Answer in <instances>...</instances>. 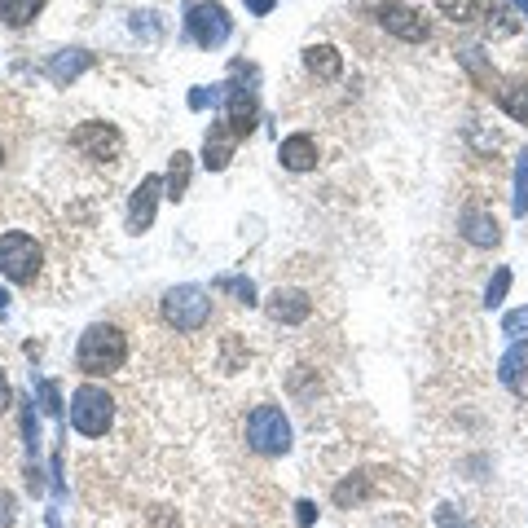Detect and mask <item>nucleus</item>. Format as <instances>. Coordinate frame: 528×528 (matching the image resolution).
I'll use <instances>...</instances> for the list:
<instances>
[{"label": "nucleus", "instance_id": "nucleus-1", "mask_svg": "<svg viewBox=\"0 0 528 528\" xmlns=\"http://www.w3.org/2000/svg\"><path fill=\"white\" fill-rule=\"evenodd\" d=\"M49 242L40 234H31L27 225H14L0 234V273H5L22 291H44V278H49Z\"/></svg>", "mask_w": 528, "mask_h": 528}, {"label": "nucleus", "instance_id": "nucleus-2", "mask_svg": "<svg viewBox=\"0 0 528 528\" xmlns=\"http://www.w3.org/2000/svg\"><path fill=\"white\" fill-rule=\"evenodd\" d=\"M66 146L80 159V168L97 172V176H115L128 159V146H124V132L106 119H88V124H75L66 132Z\"/></svg>", "mask_w": 528, "mask_h": 528}, {"label": "nucleus", "instance_id": "nucleus-3", "mask_svg": "<svg viewBox=\"0 0 528 528\" xmlns=\"http://www.w3.org/2000/svg\"><path fill=\"white\" fill-rule=\"evenodd\" d=\"M128 330L115 326V322H93L80 335V344H75V366L88 379H106V374H119L128 366Z\"/></svg>", "mask_w": 528, "mask_h": 528}, {"label": "nucleus", "instance_id": "nucleus-4", "mask_svg": "<svg viewBox=\"0 0 528 528\" xmlns=\"http://www.w3.org/2000/svg\"><path fill=\"white\" fill-rule=\"evenodd\" d=\"M159 313H163V326L176 330V335H203L207 322H212V291L194 282L172 286V291H163Z\"/></svg>", "mask_w": 528, "mask_h": 528}, {"label": "nucleus", "instance_id": "nucleus-5", "mask_svg": "<svg viewBox=\"0 0 528 528\" xmlns=\"http://www.w3.org/2000/svg\"><path fill=\"white\" fill-rule=\"evenodd\" d=\"M242 440H247V449L256 458H282L291 454V418L282 414V405L273 401H260L256 410L247 414V423H242Z\"/></svg>", "mask_w": 528, "mask_h": 528}, {"label": "nucleus", "instance_id": "nucleus-6", "mask_svg": "<svg viewBox=\"0 0 528 528\" xmlns=\"http://www.w3.org/2000/svg\"><path fill=\"white\" fill-rule=\"evenodd\" d=\"M115 392L102 388V383H80V388L71 392V427L88 440H102L110 436V427H115Z\"/></svg>", "mask_w": 528, "mask_h": 528}, {"label": "nucleus", "instance_id": "nucleus-7", "mask_svg": "<svg viewBox=\"0 0 528 528\" xmlns=\"http://www.w3.org/2000/svg\"><path fill=\"white\" fill-rule=\"evenodd\" d=\"M264 313H269L273 326H286V330H300L313 322L317 313V300L308 286H295V282H278L273 286V295L264 300Z\"/></svg>", "mask_w": 528, "mask_h": 528}, {"label": "nucleus", "instance_id": "nucleus-8", "mask_svg": "<svg viewBox=\"0 0 528 528\" xmlns=\"http://www.w3.org/2000/svg\"><path fill=\"white\" fill-rule=\"evenodd\" d=\"M185 31H190V40L203 44V49H220V44L229 40V31H234V22H229V9L225 5L203 0V5H190Z\"/></svg>", "mask_w": 528, "mask_h": 528}, {"label": "nucleus", "instance_id": "nucleus-9", "mask_svg": "<svg viewBox=\"0 0 528 528\" xmlns=\"http://www.w3.org/2000/svg\"><path fill=\"white\" fill-rule=\"evenodd\" d=\"M374 18H379L383 31H392V36H401L410 44H423L427 36H432L427 18L418 14L414 5H405V0H379V5H374Z\"/></svg>", "mask_w": 528, "mask_h": 528}, {"label": "nucleus", "instance_id": "nucleus-10", "mask_svg": "<svg viewBox=\"0 0 528 528\" xmlns=\"http://www.w3.org/2000/svg\"><path fill=\"white\" fill-rule=\"evenodd\" d=\"M458 238L476 251H493L502 242V225L489 207H467V212L458 216Z\"/></svg>", "mask_w": 528, "mask_h": 528}, {"label": "nucleus", "instance_id": "nucleus-11", "mask_svg": "<svg viewBox=\"0 0 528 528\" xmlns=\"http://www.w3.org/2000/svg\"><path fill=\"white\" fill-rule=\"evenodd\" d=\"M278 163L286 172H313L322 163V146H317L313 132H291L278 146Z\"/></svg>", "mask_w": 528, "mask_h": 528}, {"label": "nucleus", "instance_id": "nucleus-12", "mask_svg": "<svg viewBox=\"0 0 528 528\" xmlns=\"http://www.w3.org/2000/svg\"><path fill=\"white\" fill-rule=\"evenodd\" d=\"M159 194H163V181L159 176H146V181L132 190V203H128V234H146L154 225V207H159Z\"/></svg>", "mask_w": 528, "mask_h": 528}, {"label": "nucleus", "instance_id": "nucleus-13", "mask_svg": "<svg viewBox=\"0 0 528 528\" xmlns=\"http://www.w3.org/2000/svg\"><path fill=\"white\" fill-rule=\"evenodd\" d=\"M304 71L313 75V80H322V84H335L339 75H344V53H339L335 44H308L304 49Z\"/></svg>", "mask_w": 528, "mask_h": 528}, {"label": "nucleus", "instance_id": "nucleus-14", "mask_svg": "<svg viewBox=\"0 0 528 528\" xmlns=\"http://www.w3.org/2000/svg\"><path fill=\"white\" fill-rule=\"evenodd\" d=\"M234 146H238V132L229 124H212V132H207V141H203V168L225 172L229 159H234Z\"/></svg>", "mask_w": 528, "mask_h": 528}, {"label": "nucleus", "instance_id": "nucleus-15", "mask_svg": "<svg viewBox=\"0 0 528 528\" xmlns=\"http://www.w3.org/2000/svg\"><path fill=\"white\" fill-rule=\"evenodd\" d=\"M225 106H229V115H225V124L238 132V137H247L251 128H256V115H260V102H256V88H229V97H225Z\"/></svg>", "mask_w": 528, "mask_h": 528}, {"label": "nucleus", "instance_id": "nucleus-16", "mask_svg": "<svg viewBox=\"0 0 528 528\" xmlns=\"http://www.w3.org/2000/svg\"><path fill=\"white\" fill-rule=\"evenodd\" d=\"M88 66H93V53H88V49H62V53H53V58H49L44 75H49L58 88H66L71 80H80Z\"/></svg>", "mask_w": 528, "mask_h": 528}, {"label": "nucleus", "instance_id": "nucleus-17", "mask_svg": "<svg viewBox=\"0 0 528 528\" xmlns=\"http://www.w3.org/2000/svg\"><path fill=\"white\" fill-rule=\"evenodd\" d=\"M40 9H44V0H0V22L9 31H22L40 18Z\"/></svg>", "mask_w": 528, "mask_h": 528}, {"label": "nucleus", "instance_id": "nucleus-18", "mask_svg": "<svg viewBox=\"0 0 528 528\" xmlns=\"http://www.w3.org/2000/svg\"><path fill=\"white\" fill-rule=\"evenodd\" d=\"M524 370H528V344H515V348L502 357V366H498V379H502L511 392H520V383H524Z\"/></svg>", "mask_w": 528, "mask_h": 528}, {"label": "nucleus", "instance_id": "nucleus-19", "mask_svg": "<svg viewBox=\"0 0 528 528\" xmlns=\"http://www.w3.org/2000/svg\"><path fill=\"white\" fill-rule=\"evenodd\" d=\"M498 102H502V110L515 119V124H528V84H502Z\"/></svg>", "mask_w": 528, "mask_h": 528}, {"label": "nucleus", "instance_id": "nucleus-20", "mask_svg": "<svg viewBox=\"0 0 528 528\" xmlns=\"http://www.w3.org/2000/svg\"><path fill=\"white\" fill-rule=\"evenodd\" d=\"M163 190H168L172 203H176V198H185V190H190V154H185V150L172 154V168H168V181H163Z\"/></svg>", "mask_w": 528, "mask_h": 528}, {"label": "nucleus", "instance_id": "nucleus-21", "mask_svg": "<svg viewBox=\"0 0 528 528\" xmlns=\"http://www.w3.org/2000/svg\"><path fill=\"white\" fill-rule=\"evenodd\" d=\"M528 212V150L515 154V216Z\"/></svg>", "mask_w": 528, "mask_h": 528}, {"label": "nucleus", "instance_id": "nucleus-22", "mask_svg": "<svg viewBox=\"0 0 528 528\" xmlns=\"http://www.w3.org/2000/svg\"><path fill=\"white\" fill-rule=\"evenodd\" d=\"M432 5L449 22H471V18H476V9H480V0H432Z\"/></svg>", "mask_w": 528, "mask_h": 528}, {"label": "nucleus", "instance_id": "nucleus-23", "mask_svg": "<svg viewBox=\"0 0 528 528\" xmlns=\"http://www.w3.org/2000/svg\"><path fill=\"white\" fill-rule=\"evenodd\" d=\"M216 291L234 295V304H256V286H251V278H220Z\"/></svg>", "mask_w": 528, "mask_h": 528}, {"label": "nucleus", "instance_id": "nucleus-24", "mask_svg": "<svg viewBox=\"0 0 528 528\" xmlns=\"http://www.w3.org/2000/svg\"><path fill=\"white\" fill-rule=\"evenodd\" d=\"M18 498H14V493H9L5 489V484H0V528H18Z\"/></svg>", "mask_w": 528, "mask_h": 528}, {"label": "nucleus", "instance_id": "nucleus-25", "mask_svg": "<svg viewBox=\"0 0 528 528\" xmlns=\"http://www.w3.org/2000/svg\"><path fill=\"white\" fill-rule=\"evenodd\" d=\"M506 286H511V269H498L493 273V282H489V291H484V304H502V295H506Z\"/></svg>", "mask_w": 528, "mask_h": 528}, {"label": "nucleus", "instance_id": "nucleus-26", "mask_svg": "<svg viewBox=\"0 0 528 528\" xmlns=\"http://www.w3.org/2000/svg\"><path fill=\"white\" fill-rule=\"evenodd\" d=\"M528 330V308H515V313L502 317V335H524Z\"/></svg>", "mask_w": 528, "mask_h": 528}, {"label": "nucleus", "instance_id": "nucleus-27", "mask_svg": "<svg viewBox=\"0 0 528 528\" xmlns=\"http://www.w3.org/2000/svg\"><path fill=\"white\" fill-rule=\"evenodd\" d=\"M9 405H14V388H9V374H5V366H0V418L9 414Z\"/></svg>", "mask_w": 528, "mask_h": 528}, {"label": "nucleus", "instance_id": "nucleus-28", "mask_svg": "<svg viewBox=\"0 0 528 528\" xmlns=\"http://www.w3.org/2000/svg\"><path fill=\"white\" fill-rule=\"evenodd\" d=\"M295 520H300V524H313V520H317V502H300V506H295Z\"/></svg>", "mask_w": 528, "mask_h": 528}, {"label": "nucleus", "instance_id": "nucleus-29", "mask_svg": "<svg viewBox=\"0 0 528 528\" xmlns=\"http://www.w3.org/2000/svg\"><path fill=\"white\" fill-rule=\"evenodd\" d=\"M273 5H278V0H247V9H251V14H273Z\"/></svg>", "mask_w": 528, "mask_h": 528}, {"label": "nucleus", "instance_id": "nucleus-30", "mask_svg": "<svg viewBox=\"0 0 528 528\" xmlns=\"http://www.w3.org/2000/svg\"><path fill=\"white\" fill-rule=\"evenodd\" d=\"M5 308H9V295H5V291H0V317H5Z\"/></svg>", "mask_w": 528, "mask_h": 528}, {"label": "nucleus", "instance_id": "nucleus-31", "mask_svg": "<svg viewBox=\"0 0 528 528\" xmlns=\"http://www.w3.org/2000/svg\"><path fill=\"white\" fill-rule=\"evenodd\" d=\"M0 168H5V141H0Z\"/></svg>", "mask_w": 528, "mask_h": 528}, {"label": "nucleus", "instance_id": "nucleus-32", "mask_svg": "<svg viewBox=\"0 0 528 528\" xmlns=\"http://www.w3.org/2000/svg\"><path fill=\"white\" fill-rule=\"evenodd\" d=\"M515 5H520V9H524V14H528V0H515Z\"/></svg>", "mask_w": 528, "mask_h": 528}]
</instances>
